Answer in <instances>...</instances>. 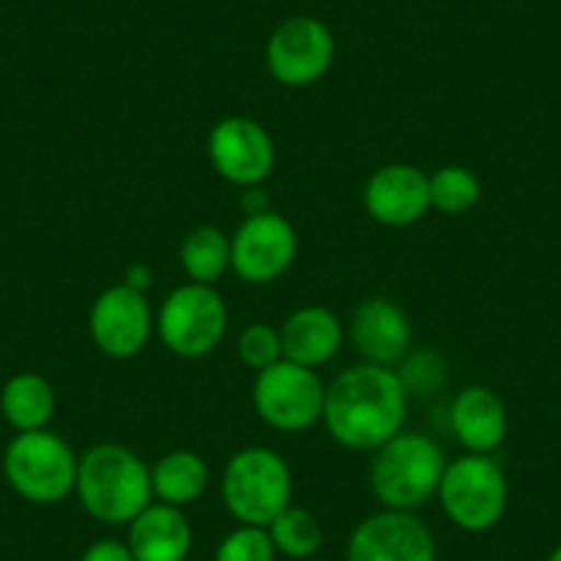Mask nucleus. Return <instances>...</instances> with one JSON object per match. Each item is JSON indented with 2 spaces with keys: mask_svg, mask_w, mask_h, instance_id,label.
Wrapping results in <instances>:
<instances>
[{
  "mask_svg": "<svg viewBox=\"0 0 561 561\" xmlns=\"http://www.w3.org/2000/svg\"><path fill=\"white\" fill-rule=\"evenodd\" d=\"M482 198V182L466 165H440L430 174V207L440 215H466Z\"/></svg>",
  "mask_w": 561,
  "mask_h": 561,
  "instance_id": "23",
  "label": "nucleus"
},
{
  "mask_svg": "<svg viewBox=\"0 0 561 561\" xmlns=\"http://www.w3.org/2000/svg\"><path fill=\"white\" fill-rule=\"evenodd\" d=\"M404 366L408 371H399L404 380V388L410 393H427V388H438L444 382V364H440L438 355L433 353H419V355H408L404 358Z\"/></svg>",
  "mask_w": 561,
  "mask_h": 561,
  "instance_id": "26",
  "label": "nucleus"
},
{
  "mask_svg": "<svg viewBox=\"0 0 561 561\" xmlns=\"http://www.w3.org/2000/svg\"><path fill=\"white\" fill-rule=\"evenodd\" d=\"M545 561H561V542L556 545L553 550H550V556H548V559H545Z\"/></svg>",
  "mask_w": 561,
  "mask_h": 561,
  "instance_id": "30",
  "label": "nucleus"
},
{
  "mask_svg": "<svg viewBox=\"0 0 561 561\" xmlns=\"http://www.w3.org/2000/svg\"><path fill=\"white\" fill-rule=\"evenodd\" d=\"M209 488V466L198 451L174 449L165 451L152 466V493L154 501L171 506L196 504Z\"/></svg>",
  "mask_w": 561,
  "mask_h": 561,
  "instance_id": "20",
  "label": "nucleus"
},
{
  "mask_svg": "<svg viewBox=\"0 0 561 561\" xmlns=\"http://www.w3.org/2000/svg\"><path fill=\"white\" fill-rule=\"evenodd\" d=\"M237 355L251 371L270 369V366L284 358L280 331L270 322H251L237 336Z\"/></svg>",
  "mask_w": 561,
  "mask_h": 561,
  "instance_id": "24",
  "label": "nucleus"
},
{
  "mask_svg": "<svg viewBox=\"0 0 561 561\" xmlns=\"http://www.w3.org/2000/svg\"><path fill=\"white\" fill-rule=\"evenodd\" d=\"M56 404V388L39 371H18L0 388V413L14 433L50 427Z\"/></svg>",
  "mask_w": 561,
  "mask_h": 561,
  "instance_id": "19",
  "label": "nucleus"
},
{
  "mask_svg": "<svg viewBox=\"0 0 561 561\" xmlns=\"http://www.w3.org/2000/svg\"><path fill=\"white\" fill-rule=\"evenodd\" d=\"M122 284H127V287L138 289V293H147V289L152 287V270H149V264H144V262L129 264V267L124 270Z\"/></svg>",
  "mask_w": 561,
  "mask_h": 561,
  "instance_id": "28",
  "label": "nucleus"
},
{
  "mask_svg": "<svg viewBox=\"0 0 561 561\" xmlns=\"http://www.w3.org/2000/svg\"><path fill=\"white\" fill-rule=\"evenodd\" d=\"M127 528L135 561H187L193 550V526L180 506L152 501Z\"/></svg>",
  "mask_w": 561,
  "mask_h": 561,
  "instance_id": "18",
  "label": "nucleus"
},
{
  "mask_svg": "<svg viewBox=\"0 0 561 561\" xmlns=\"http://www.w3.org/2000/svg\"><path fill=\"white\" fill-rule=\"evenodd\" d=\"M180 264L187 280L215 287L231 270V237L213 224L193 226L180 242Z\"/></svg>",
  "mask_w": 561,
  "mask_h": 561,
  "instance_id": "21",
  "label": "nucleus"
},
{
  "mask_svg": "<svg viewBox=\"0 0 561 561\" xmlns=\"http://www.w3.org/2000/svg\"><path fill=\"white\" fill-rule=\"evenodd\" d=\"M336 39L322 20L298 14L275 25L264 47L267 72L287 89H309L320 83L333 67Z\"/></svg>",
  "mask_w": 561,
  "mask_h": 561,
  "instance_id": "9",
  "label": "nucleus"
},
{
  "mask_svg": "<svg viewBox=\"0 0 561 561\" xmlns=\"http://www.w3.org/2000/svg\"><path fill=\"white\" fill-rule=\"evenodd\" d=\"M94 347L113 360H129L149 347L154 336V311L147 293L113 284L102 289L89 311Z\"/></svg>",
  "mask_w": 561,
  "mask_h": 561,
  "instance_id": "11",
  "label": "nucleus"
},
{
  "mask_svg": "<svg viewBox=\"0 0 561 561\" xmlns=\"http://www.w3.org/2000/svg\"><path fill=\"white\" fill-rule=\"evenodd\" d=\"M231 237V270L245 284H273L295 264L300 240L280 213L245 215Z\"/></svg>",
  "mask_w": 561,
  "mask_h": 561,
  "instance_id": "10",
  "label": "nucleus"
},
{
  "mask_svg": "<svg viewBox=\"0 0 561 561\" xmlns=\"http://www.w3.org/2000/svg\"><path fill=\"white\" fill-rule=\"evenodd\" d=\"M278 331L284 358L309 366V369L331 364L342 353L344 336H347L336 311L325 306H300L284 320Z\"/></svg>",
  "mask_w": 561,
  "mask_h": 561,
  "instance_id": "17",
  "label": "nucleus"
},
{
  "mask_svg": "<svg viewBox=\"0 0 561 561\" xmlns=\"http://www.w3.org/2000/svg\"><path fill=\"white\" fill-rule=\"evenodd\" d=\"M293 468L270 446L234 451L220 477V499L240 526L267 528L293 504Z\"/></svg>",
  "mask_w": 561,
  "mask_h": 561,
  "instance_id": "4",
  "label": "nucleus"
},
{
  "mask_svg": "<svg viewBox=\"0 0 561 561\" xmlns=\"http://www.w3.org/2000/svg\"><path fill=\"white\" fill-rule=\"evenodd\" d=\"M267 534L273 539L275 550L293 561H309L325 542V528H322L320 517L311 510L295 504H289L270 523Z\"/></svg>",
  "mask_w": 561,
  "mask_h": 561,
  "instance_id": "22",
  "label": "nucleus"
},
{
  "mask_svg": "<svg viewBox=\"0 0 561 561\" xmlns=\"http://www.w3.org/2000/svg\"><path fill=\"white\" fill-rule=\"evenodd\" d=\"M275 556L278 550H275L267 528L240 526V523L220 539L218 550H215V561H275Z\"/></svg>",
  "mask_w": 561,
  "mask_h": 561,
  "instance_id": "25",
  "label": "nucleus"
},
{
  "mask_svg": "<svg viewBox=\"0 0 561 561\" xmlns=\"http://www.w3.org/2000/svg\"><path fill=\"white\" fill-rule=\"evenodd\" d=\"M435 499L444 515L468 534L499 526L510 506V482L493 455H462L446 462Z\"/></svg>",
  "mask_w": 561,
  "mask_h": 561,
  "instance_id": "6",
  "label": "nucleus"
},
{
  "mask_svg": "<svg viewBox=\"0 0 561 561\" xmlns=\"http://www.w3.org/2000/svg\"><path fill=\"white\" fill-rule=\"evenodd\" d=\"M80 561H135L133 550L122 539H96L83 550Z\"/></svg>",
  "mask_w": 561,
  "mask_h": 561,
  "instance_id": "27",
  "label": "nucleus"
},
{
  "mask_svg": "<svg viewBox=\"0 0 561 561\" xmlns=\"http://www.w3.org/2000/svg\"><path fill=\"white\" fill-rule=\"evenodd\" d=\"M364 209L375 224L404 229L430 213V174L419 165H380L364 185Z\"/></svg>",
  "mask_w": 561,
  "mask_h": 561,
  "instance_id": "15",
  "label": "nucleus"
},
{
  "mask_svg": "<svg viewBox=\"0 0 561 561\" xmlns=\"http://www.w3.org/2000/svg\"><path fill=\"white\" fill-rule=\"evenodd\" d=\"M449 427L468 455H493L510 433V413L499 391L490 386H466L449 408Z\"/></svg>",
  "mask_w": 561,
  "mask_h": 561,
  "instance_id": "16",
  "label": "nucleus"
},
{
  "mask_svg": "<svg viewBox=\"0 0 561 561\" xmlns=\"http://www.w3.org/2000/svg\"><path fill=\"white\" fill-rule=\"evenodd\" d=\"M207 158L229 185L256 187L275 169L273 135L251 116H226L209 129Z\"/></svg>",
  "mask_w": 561,
  "mask_h": 561,
  "instance_id": "12",
  "label": "nucleus"
},
{
  "mask_svg": "<svg viewBox=\"0 0 561 561\" xmlns=\"http://www.w3.org/2000/svg\"><path fill=\"white\" fill-rule=\"evenodd\" d=\"M435 537L415 512L380 510L366 515L347 539V561H435Z\"/></svg>",
  "mask_w": 561,
  "mask_h": 561,
  "instance_id": "13",
  "label": "nucleus"
},
{
  "mask_svg": "<svg viewBox=\"0 0 561 561\" xmlns=\"http://www.w3.org/2000/svg\"><path fill=\"white\" fill-rule=\"evenodd\" d=\"M75 495L94 520L129 526L154 501L152 468L122 444H96L78 460Z\"/></svg>",
  "mask_w": 561,
  "mask_h": 561,
  "instance_id": "2",
  "label": "nucleus"
},
{
  "mask_svg": "<svg viewBox=\"0 0 561 561\" xmlns=\"http://www.w3.org/2000/svg\"><path fill=\"white\" fill-rule=\"evenodd\" d=\"M78 460L80 455L53 430L18 433L3 451V477L31 504H61L75 493Z\"/></svg>",
  "mask_w": 561,
  "mask_h": 561,
  "instance_id": "5",
  "label": "nucleus"
},
{
  "mask_svg": "<svg viewBox=\"0 0 561 561\" xmlns=\"http://www.w3.org/2000/svg\"><path fill=\"white\" fill-rule=\"evenodd\" d=\"M408 404L410 391L397 369L360 360L328 382L322 424L344 449L375 451L402 433Z\"/></svg>",
  "mask_w": 561,
  "mask_h": 561,
  "instance_id": "1",
  "label": "nucleus"
},
{
  "mask_svg": "<svg viewBox=\"0 0 561 561\" xmlns=\"http://www.w3.org/2000/svg\"><path fill=\"white\" fill-rule=\"evenodd\" d=\"M347 336L360 360L393 369L413 350V322L397 300L371 295L350 314Z\"/></svg>",
  "mask_w": 561,
  "mask_h": 561,
  "instance_id": "14",
  "label": "nucleus"
},
{
  "mask_svg": "<svg viewBox=\"0 0 561 561\" xmlns=\"http://www.w3.org/2000/svg\"><path fill=\"white\" fill-rule=\"evenodd\" d=\"M229 309L224 295L209 284H182L171 289L154 314V333L180 358H207L224 344Z\"/></svg>",
  "mask_w": 561,
  "mask_h": 561,
  "instance_id": "7",
  "label": "nucleus"
},
{
  "mask_svg": "<svg viewBox=\"0 0 561 561\" xmlns=\"http://www.w3.org/2000/svg\"><path fill=\"white\" fill-rule=\"evenodd\" d=\"M446 462L438 440L402 430L371 451L369 488L382 510L415 512L438 495Z\"/></svg>",
  "mask_w": 561,
  "mask_h": 561,
  "instance_id": "3",
  "label": "nucleus"
},
{
  "mask_svg": "<svg viewBox=\"0 0 561 561\" xmlns=\"http://www.w3.org/2000/svg\"><path fill=\"white\" fill-rule=\"evenodd\" d=\"M325 382L317 369L280 358L270 369L256 371L251 402L259 419L278 433H306L322 421Z\"/></svg>",
  "mask_w": 561,
  "mask_h": 561,
  "instance_id": "8",
  "label": "nucleus"
},
{
  "mask_svg": "<svg viewBox=\"0 0 561 561\" xmlns=\"http://www.w3.org/2000/svg\"><path fill=\"white\" fill-rule=\"evenodd\" d=\"M240 207H242V213H245V215L267 213L270 202H267V196H264L262 185L245 187V193H242V198H240Z\"/></svg>",
  "mask_w": 561,
  "mask_h": 561,
  "instance_id": "29",
  "label": "nucleus"
}]
</instances>
